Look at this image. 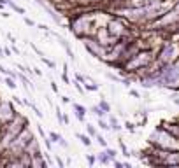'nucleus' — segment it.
<instances>
[{
  "label": "nucleus",
  "mask_w": 179,
  "mask_h": 168,
  "mask_svg": "<svg viewBox=\"0 0 179 168\" xmlns=\"http://www.w3.org/2000/svg\"><path fill=\"white\" fill-rule=\"evenodd\" d=\"M5 82H7V86H9L11 89H14V88H16V84H14V81H13V79H7Z\"/></svg>",
  "instance_id": "obj_2"
},
{
  "label": "nucleus",
  "mask_w": 179,
  "mask_h": 168,
  "mask_svg": "<svg viewBox=\"0 0 179 168\" xmlns=\"http://www.w3.org/2000/svg\"><path fill=\"white\" fill-rule=\"evenodd\" d=\"M107 154H109V158H114V156H116V152H114V151H107Z\"/></svg>",
  "instance_id": "obj_3"
},
{
  "label": "nucleus",
  "mask_w": 179,
  "mask_h": 168,
  "mask_svg": "<svg viewBox=\"0 0 179 168\" xmlns=\"http://www.w3.org/2000/svg\"><path fill=\"white\" fill-rule=\"evenodd\" d=\"M77 136L83 140V144H84V145H90V138H88V136H84V135H77Z\"/></svg>",
  "instance_id": "obj_1"
}]
</instances>
